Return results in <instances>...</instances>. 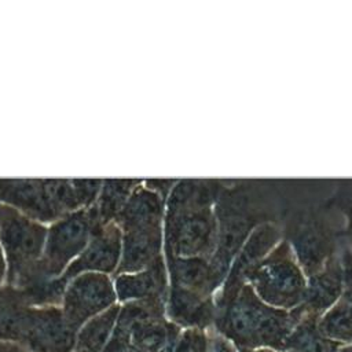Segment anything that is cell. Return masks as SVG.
<instances>
[{
    "instance_id": "3",
    "label": "cell",
    "mask_w": 352,
    "mask_h": 352,
    "mask_svg": "<svg viewBox=\"0 0 352 352\" xmlns=\"http://www.w3.org/2000/svg\"><path fill=\"white\" fill-rule=\"evenodd\" d=\"M0 202L45 226L81 209L73 180L66 179H3Z\"/></svg>"
},
{
    "instance_id": "25",
    "label": "cell",
    "mask_w": 352,
    "mask_h": 352,
    "mask_svg": "<svg viewBox=\"0 0 352 352\" xmlns=\"http://www.w3.org/2000/svg\"><path fill=\"white\" fill-rule=\"evenodd\" d=\"M337 352H352V342L349 344H344V345H340L338 351Z\"/></svg>"
},
{
    "instance_id": "21",
    "label": "cell",
    "mask_w": 352,
    "mask_h": 352,
    "mask_svg": "<svg viewBox=\"0 0 352 352\" xmlns=\"http://www.w3.org/2000/svg\"><path fill=\"white\" fill-rule=\"evenodd\" d=\"M212 344H213V352H238L236 348L228 340L219 336L217 333L212 336Z\"/></svg>"
},
{
    "instance_id": "2",
    "label": "cell",
    "mask_w": 352,
    "mask_h": 352,
    "mask_svg": "<svg viewBox=\"0 0 352 352\" xmlns=\"http://www.w3.org/2000/svg\"><path fill=\"white\" fill-rule=\"evenodd\" d=\"M77 330L59 305L33 307L11 286L0 289V340L30 352H74Z\"/></svg>"
},
{
    "instance_id": "4",
    "label": "cell",
    "mask_w": 352,
    "mask_h": 352,
    "mask_svg": "<svg viewBox=\"0 0 352 352\" xmlns=\"http://www.w3.org/2000/svg\"><path fill=\"white\" fill-rule=\"evenodd\" d=\"M48 226L0 202V245L7 261L6 285H14L40 263Z\"/></svg>"
},
{
    "instance_id": "20",
    "label": "cell",
    "mask_w": 352,
    "mask_h": 352,
    "mask_svg": "<svg viewBox=\"0 0 352 352\" xmlns=\"http://www.w3.org/2000/svg\"><path fill=\"white\" fill-rule=\"evenodd\" d=\"M176 182L177 180H170V179H150V180H144L143 184L147 188L157 192L158 195H161L166 201L173 186L176 184Z\"/></svg>"
},
{
    "instance_id": "7",
    "label": "cell",
    "mask_w": 352,
    "mask_h": 352,
    "mask_svg": "<svg viewBox=\"0 0 352 352\" xmlns=\"http://www.w3.org/2000/svg\"><path fill=\"white\" fill-rule=\"evenodd\" d=\"M117 302L113 276L84 272L67 282L60 308L69 324L78 330L85 322Z\"/></svg>"
},
{
    "instance_id": "23",
    "label": "cell",
    "mask_w": 352,
    "mask_h": 352,
    "mask_svg": "<svg viewBox=\"0 0 352 352\" xmlns=\"http://www.w3.org/2000/svg\"><path fill=\"white\" fill-rule=\"evenodd\" d=\"M6 280H7V261L4 257L3 248L0 245V289L6 285Z\"/></svg>"
},
{
    "instance_id": "26",
    "label": "cell",
    "mask_w": 352,
    "mask_h": 352,
    "mask_svg": "<svg viewBox=\"0 0 352 352\" xmlns=\"http://www.w3.org/2000/svg\"><path fill=\"white\" fill-rule=\"evenodd\" d=\"M124 352H142V351H138V349H135V348H128V349H125Z\"/></svg>"
},
{
    "instance_id": "18",
    "label": "cell",
    "mask_w": 352,
    "mask_h": 352,
    "mask_svg": "<svg viewBox=\"0 0 352 352\" xmlns=\"http://www.w3.org/2000/svg\"><path fill=\"white\" fill-rule=\"evenodd\" d=\"M323 336L344 345L352 342V294L340 298L318 322Z\"/></svg>"
},
{
    "instance_id": "9",
    "label": "cell",
    "mask_w": 352,
    "mask_h": 352,
    "mask_svg": "<svg viewBox=\"0 0 352 352\" xmlns=\"http://www.w3.org/2000/svg\"><path fill=\"white\" fill-rule=\"evenodd\" d=\"M113 280L120 304L150 298H168L169 275L165 256L142 271L114 275Z\"/></svg>"
},
{
    "instance_id": "8",
    "label": "cell",
    "mask_w": 352,
    "mask_h": 352,
    "mask_svg": "<svg viewBox=\"0 0 352 352\" xmlns=\"http://www.w3.org/2000/svg\"><path fill=\"white\" fill-rule=\"evenodd\" d=\"M122 253V231L113 221L96 227L82 253L66 268L62 278L69 282L84 272H98L113 276Z\"/></svg>"
},
{
    "instance_id": "1",
    "label": "cell",
    "mask_w": 352,
    "mask_h": 352,
    "mask_svg": "<svg viewBox=\"0 0 352 352\" xmlns=\"http://www.w3.org/2000/svg\"><path fill=\"white\" fill-rule=\"evenodd\" d=\"M216 333L235 348L272 349L283 352L286 341L298 320L294 311L276 309L250 287L224 290L214 300Z\"/></svg>"
},
{
    "instance_id": "24",
    "label": "cell",
    "mask_w": 352,
    "mask_h": 352,
    "mask_svg": "<svg viewBox=\"0 0 352 352\" xmlns=\"http://www.w3.org/2000/svg\"><path fill=\"white\" fill-rule=\"evenodd\" d=\"M238 352H276V351H272V349H245V348H236Z\"/></svg>"
},
{
    "instance_id": "14",
    "label": "cell",
    "mask_w": 352,
    "mask_h": 352,
    "mask_svg": "<svg viewBox=\"0 0 352 352\" xmlns=\"http://www.w3.org/2000/svg\"><path fill=\"white\" fill-rule=\"evenodd\" d=\"M182 331L166 316H146L135 323L129 348L142 352H173Z\"/></svg>"
},
{
    "instance_id": "16",
    "label": "cell",
    "mask_w": 352,
    "mask_h": 352,
    "mask_svg": "<svg viewBox=\"0 0 352 352\" xmlns=\"http://www.w3.org/2000/svg\"><path fill=\"white\" fill-rule=\"evenodd\" d=\"M120 308L121 304L117 302L85 322L77 330L74 352H103L111 338Z\"/></svg>"
},
{
    "instance_id": "11",
    "label": "cell",
    "mask_w": 352,
    "mask_h": 352,
    "mask_svg": "<svg viewBox=\"0 0 352 352\" xmlns=\"http://www.w3.org/2000/svg\"><path fill=\"white\" fill-rule=\"evenodd\" d=\"M161 257H164V226L122 232V253L114 275L142 271Z\"/></svg>"
},
{
    "instance_id": "6",
    "label": "cell",
    "mask_w": 352,
    "mask_h": 352,
    "mask_svg": "<svg viewBox=\"0 0 352 352\" xmlns=\"http://www.w3.org/2000/svg\"><path fill=\"white\" fill-rule=\"evenodd\" d=\"M95 227L89 208L72 212L50 224L41 257L44 270L54 278L62 276L87 248Z\"/></svg>"
},
{
    "instance_id": "22",
    "label": "cell",
    "mask_w": 352,
    "mask_h": 352,
    "mask_svg": "<svg viewBox=\"0 0 352 352\" xmlns=\"http://www.w3.org/2000/svg\"><path fill=\"white\" fill-rule=\"evenodd\" d=\"M0 352H30V351L25 349L23 346H21L18 344L0 340Z\"/></svg>"
},
{
    "instance_id": "10",
    "label": "cell",
    "mask_w": 352,
    "mask_h": 352,
    "mask_svg": "<svg viewBox=\"0 0 352 352\" xmlns=\"http://www.w3.org/2000/svg\"><path fill=\"white\" fill-rule=\"evenodd\" d=\"M165 316L183 330H209L213 327L216 316L214 300L187 289L169 286Z\"/></svg>"
},
{
    "instance_id": "12",
    "label": "cell",
    "mask_w": 352,
    "mask_h": 352,
    "mask_svg": "<svg viewBox=\"0 0 352 352\" xmlns=\"http://www.w3.org/2000/svg\"><path fill=\"white\" fill-rule=\"evenodd\" d=\"M169 286L191 290L205 297H213L221 282L223 272L206 257H177L165 260Z\"/></svg>"
},
{
    "instance_id": "13",
    "label": "cell",
    "mask_w": 352,
    "mask_h": 352,
    "mask_svg": "<svg viewBox=\"0 0 352 352\" xmlns=\"http://www.w3.org/2000/svg\"><path fill=\"white\" fill-rule=\"evenodd\" d=\"M165 206L166 201L153 190L147 188L142 182L132 191L114 223L122 232L162 227Z\"/></svg>"
},
{
    "instance_id": "19",
    "label": "cell",
    "mask_w": 352,
    "mask_h": 352,
    "mask_svg": "<svg viewBox=\"0 0 352 352\" xmlns=\"http://www.w3.org/2000/svg\"><path fill=\"white\" fill-rule=\"evenodd\" d=\"M173 352H213L212 336L208 330L184 329L173 348Z\"/></svg>"
},
{
    "instance_id": "15",
    "label": "cell",
    "mask_w": 352,
    "mask_h": 352,
    "mask_svg": "<svg viewBox=\"0 0 352 352\" xmlns=\"http://www.w3.org/2000/svg\"><path fill=\"white\" fill-rule=\"evenodd\" d=\"M142 180L133 179H110L103 180L102 188L96 202L89 208L95 226H106L113 223L124 205L126 204L132 191L139 186ZM95 227V228H96Z\"/></svg>"
},
{
    "instance_id": "17",
    "label": "cell",
    "mask_w": 352,
    "mask_h": 352,
    "mask_svg": "<svg viewBox=\"0 0 352 352\" xmlns=\"http://www.w3.org/2000/svg\"><path fill=\"white\" fill-rule=\"evenodd\" d=\"M298 320L293 327L283 352H337L340 344L327 338L319 330V319L301 315L297 311Z\"/></svg>"
},
{
    "instance_id": "5",
    "label": "cell",
    "mask_w": 352,
    "mask_h": 352,
    "mask_svg": "<svg viewBox=\"0 0 352 352\" xmlns=\"http://www.w3.org/2000/svg\"><path fill=\"white\" fill-rule=\"evenodd\" d=\"M214 224L209 208H194L165 212L164 256L208 257L213 248Z\"/></svg>"
}]
</instances>
